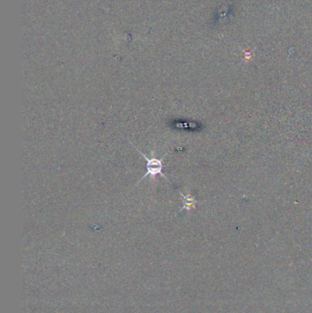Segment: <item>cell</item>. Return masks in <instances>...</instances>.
Here are the masks:
<instances>
[{
  "mask_svg": "<svg viewBox=\"0 0 312 313\" xmlns=\"http://www.w3.org/2000/svg\"><path fill=\"white\" fill-rule=\"evenodd\" d=\"M130 144L135 147V145L132 144V142H130ZM135 148L137 149V151L139 152V153L141 154L142 155V157L145 159V160L146 161V173L143 175V177L141 178V180H145V178L147 177V176H150L151 178H156V176L157 175H161L164 179H166L169 182H170V180H169L168 178H167L166 176L164 175V174L162 173V170H163V168H164V164H163V160L165 159V157L167 156V154H165L161 159H158V158H156L154 155H153V151L151 152L152 153V158H148L147 156H146L145 154L143 153L142 151H140V149L138 148V147H135Z\"/></svg>",
  "mask_w": 312,
  "mask_h": 313,
  "instance_id": "cell-1",
  "label": "cell"
},
{
  "mask_svg": "<svg viewBox=\"0 0 312 313\" xmlns=\"http://www.w3.org/2000/svg\"><path fill=\"white\" fill-rule=\"evenodd\" d=\"M179 194L182 196V198L184 199V203H183V207L181 208L180 211H183V210H191L193 209L194 205H195V200H193V197H191V195H183L181 193H179Z\"/></svg>",
  "mask_w": 312,
  "mask_h": 313,
  "instance_id": "cell-2",
  "label": "cell"
}]
</instances>
